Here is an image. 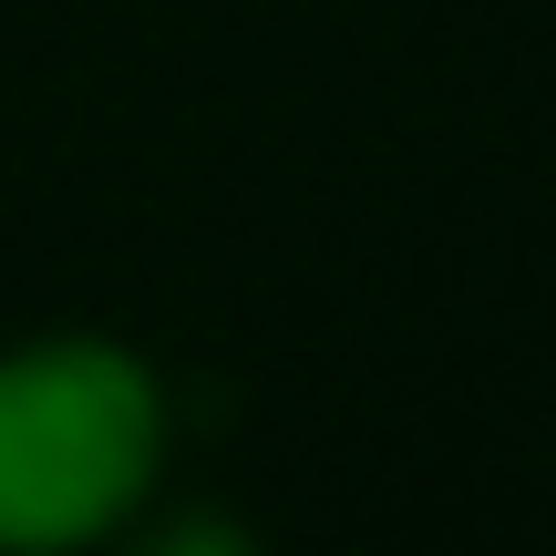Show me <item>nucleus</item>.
I'll use <instances>...</instances> for the list:
<instances>
[{
	"label": "nucleus",
	"mask_w": 556,
	"mask_h": 556,
	"mask_svg": "<svg viewBox=\"0 0 556 556\" xmlns=\"http://www.w3.org/2000/svg\"><path fill=\"white\" fill-rule=\"evenodd\" d=\"M165 454H176V402L135 340H0V556H83L135 536Z\"/></svg>",
	"instance_id": "nucleus-1"
}]
</instances>
